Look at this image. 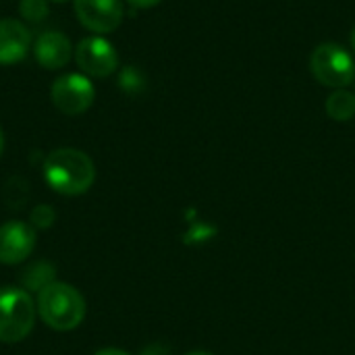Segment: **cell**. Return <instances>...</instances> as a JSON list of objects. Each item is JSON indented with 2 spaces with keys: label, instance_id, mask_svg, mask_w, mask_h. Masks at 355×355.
<instances>
[{
  "label": "cell",
  "instance_id": "6da1fadb",
  "mask_svg": "<svg viewBox=\"0 0 355 355\" xmlns=\"http://www.w3.org/2000/svg\"><path fill=\"white\" fill-rule=\"evenodd\" d=\"M44 179L60 196H79L92 187L96 166L85 152L58 148L44 160Z\"/></svg>",
  "mask_w": 355,
  "mask_h": 355
},
{
  "label": "cell",
  "instance_id": "7a4b0ae2",
  "mask_svg": "<svg viewBox=\"0 0 355 355\" xmlns=\"http://www.w3.org/2000/svg\"><path fill=\"white\" fill-rule=\"evenodd\" d=\"M40 318L54 331H73L85 318V300L67 283H50L37 293Z\"/></svg>",
  "mask_w": 355,
  "mask_h": 355
},
{
  "label": "cell",
  "instance_id": "3957f363",
  "mask_svg": "<svg viewBox=\"0 0 355 355\" xmlns=\"http://www.w3.org/2000/svg\"><path fill=\"white\" fill-rule=\"evenodd\" d=\"M35 320V304L25 289L2 287L0 289V341H23Z\"/></svg>",
  "mask_w": 355,
  "mask_h": 355
},
{
  "label": "cell",
  "instance_id": "277c9868",
  "mask_svg": "<svg viewBox=\"0 0 355 355\" xmlns=\"http://www.w3.org/2000/svg\"><path fill=\"white\" fill-rule=\"evenodd\" d=\"M310 69L318 83L333 89H345L355 81V60L352 52L333 42L314 48L310 56Z\"/></svg>",
  "mask_w": 355,
  "mask_h": 355
},
{
  "label": "cell",
  "instance_id": "5b68a950",
  "mask_svg": "<svg viewBox=\"0 0 355 355\" xmlns=\"http://www.w3.org/2000/svg\"><path fill=\"white\" fill-rule=\"evenodd\" d=\"M50 96H52L54 106L60 112L69 116H77V114H83L94 104L96 87L89 81V77L81 73H67L54 79Z\"/></svg>",
  "mask_w": 355,
  "mask_h": 355
},
{
  "label": "cell",
  "instance_id": "8992f818",
  "mask_svg": "<svg viewBox=\"0 0 355 355\" xmlns=\"http://www.w3.org/2000/svg\"><path fill=\"white\" fill-rule=\"evenodd\" d=\"M73 56L85 77L104 79V77H110L119 67V54L114 46L100 35L83 37L77 44Z\"/></svg>",
  "mask_w": 355,
  "mask_h": 355
},
{
  "label": "cell",
  "instance_id": "52a82bcc",
  "mask_svg": "<svg viewBox=\"0 0 355 355\" xmlns=\"http://www.w3.org/2000/svg\"><path fill=\"white\" fill-rule=\"evenodd\" d=\"M73 6L79 23L98 35L114 31L125 15L121 0H75Z\"/></svg>",
  "mask_w": 355,
  "mask_h": 355
},
{
  "label": "cell",
  "instance_id": "ba28073f",
  "mask_svg": "<svg viewBox=\"0 0 355 355\" xmlns=\"http://www.w3.org/2000/svg\"><path fill=\"white\" fill-rule=\"evenodd\" d=\"M35 248V231L21 220H8L0 227V262L19 264L29 258Z\"/></svg>",
  "mask_w": 355,
  "mask_h": 355
},
{
  "label": "cell",
  "instance_id": "9c48e42d",
  "mask_svg": "<svg viewBox=\"0 0 355 355\" xmlns=\"http://www.w3.org/2000/svg\"><path fill=\"white\" fill-rule=\"evenodd\" d=\"M31 48L29 29L17 19H0V64L21 62Z\"/></svg>",
  "mask_w": 355,
  "mask_h": 355
},
{
  "label": "cell",
  "instance_id": "30bf717a",
  "mask_svg": "<svg viewBox=\"0 0 355 355\" xmlns=\"http://www.w3.org/2000/svg\"><path fill=\"white\" fill-rule=\"evenodd\" d=\"M33 56L42 69L56 71V69H62L71 60L73 46L67 35L58 31H44L33 44Z\"/></svg>",
  "mask_w": 355,
  "mask_h": 355
},
{
  "label": "cell",
  "instance_id": "8fae6325",
  "mask_svg": "<svg viewBox=\"0 0 355 355\" xmlns=\"http://www.w3.org/2000/svg\"><path fill=\"white\" fill-rule=\"evenodd\" d=\"M327 114L339 123L352 121L355 116V94L347 89H335L327 98Z\"/></svg>",
  "mask_w": 355,
  "mask_h": 355
},
{
  "label": "cell",
  "instance_id": "7c38bea8",
  "mask_svg": "<svg viewBox=\"0 0 355 355\" xmlns=\"http://www.w3.org/2000/svg\"><path fill=\"white\" fill-rule=\"evenodd\" d=\"M56 270L52 264L48 262H33L31 266H27L21 275V283L25 287V291H42L44 287H48L50 283H54Z\"/></svg>",
  "mask_w": 355,
  "mask_h": 355
},
{
  "label": "cell",
  "instance_id": "4fadbf2b",
  "mask_svg": "<svg viewBox=\"0 0 355 355\" xmlns=\"http://www.w3.org/2000/svg\"><path fill=\"white\" fill-rule=\"evenodd\" d=\"M19 12L23 15L25 21L40 23L48 17V0H21Z\"/></svg>",
  "mask_w": 355,
  "mask_h": 355
},
{
  "label": "cell",
  "instance_id": "5bb4252c",
  "mask_svg": "<svg viewBox=\"0 0 355 355\" xmlns=\"http://www.w3.org/2000/svg\"><path fill=\"white\" fill-rule=\"evenodd\" d=\"M27 198V185L23 179H10L4 187V200L8 206L12 208H19Z\"/></svg>",
  "mask_w": 355,
  "mask_h": 355
},
{
  "label": "cell",
  "instance_id": "9a60e30c",
  "mask_svg": "<svg viewBox=\"0 0 355 355\" xmlns=\"http://www.w3.org/2000/svg\"><path fill=\"white\" fill-rule=\"evenodd\" d=\"M54 220H56V212L46 204H40L31 210V227L33 229H48V227H52Z\"/></svg>",
  "mask_w": 355,
  "mask_h": 355
},
{
  "label": "cell",
  "instance_id": "2e32d148",
  "mask_svg": "<svg viewBox=\"0 0 355 355\" xmlns=\"http://www.w3.org/2000/svg\"><path fill=\"white\" fill-rule=\"evenodd\" d=\"M129 4H133L135 8H152V6H156L160 0H127Z\"/></svg>",
  "mask_w": 355,
  "mask_h": 355
},
{
  "label": "cell",
  "instance_id": "e0dca14e",
  "mask_svg": "<svg viewBox=\"0 0 355 355\" xmlns=\"http://www.w3.org/2000/svg\"><path fill=\"white\" fill-rule=\"evenodd\" d=\"M94 355H129L127 352H123V349H100V352H96Z\"/></svg>",
  "mask_w": 355,
  "mask_h": 355
},
{
  "label": "cell",
  "instance_id": "ac0fdd59",
  "mask_svg": "<svg viewBox=\"0 0 355 355\" xmlns=\"http://www.w3.org/2000/svg\"><path fill=\"white\" fill-rule=\"evenodd\" d=\"M349 46H352V50H354V54H355V27H354V31H352V37H349Z\"/></svg>",
  "mask_w": 355,
  "mask_h": 355
},
{
  "label": "cell",
  "instance_id": "d6986e66",
  "mask_svg": "<svg viewBox=\"0 0 355 355\" xmlns=\"http://www.w3.org/2000/svg\"><path fill=\"white\" fill-rule=\"evenodd\" d=\"M185 355H212V354H208V352H191V354H185Z\"/></svg>",
  "mask_w": 355,
  "mask_h": 355
},
{
  "label": "cell",
  "instance_id": "ffe728a7",
  "mask_svg": "<svg viewBox=\"0 0 355 355\" xmlns=\"http://www.w3.org/2000/svg\"><path fill=\"white\" fill-rule=\"evenodd\" d=\"M2 146H4V139H2V131H0V152H2Z\"/></svg>",
  "mask_w": 355,
  "mask_h": 355
},
{
  "label": "cell",
  "instance_id": "44dd1931",
  "mask_svg": "<svg viewBox=\"0 0 355 355\" xmlns=\"http://www.w3.org/2000/svg\"><path fill=\"white\" fill-rule=\"evenodd\" d=\"M54 2H64V0H54Z\"/></svg>",
  "mask_w": 355,
  "mask_h": 355
}]
</instances>
